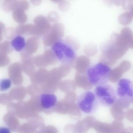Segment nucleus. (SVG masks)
<instances>
[{
    "mask_svg": "<svg viewBox=\"0 0 133 133\" xmlns=\"http://www.w3.org/2000/svg\"><path fill=\"white\" fill-rule=\"evenodd\" d=\"M26 42L24 38L21 35L15 37L11 41V45L17 52H21L26 46Z\"/></svg>",
    "mask_w": 133,
    "mask_h": 133,
    "instance_id": "nucleus-9",
    "label": "nucleus"
},
{
    "mask_svg": "<svg viewBox=\"0 0 133 133\" xmlns=\"http://www.w3.org/2000/svg\"><path fill=\"white\" fill-rule=\"evenodd\" d=\"M111 71L109 66L102 63H98L87 69V80L92 85L98 86L105 84L109 79Z\"/></svg>",
    "mask_w": 133,
    "mask_h": 133,
    "instance_id": "nucleus-3",
    "label": "nucleus"
},
{
    "mask_svg": "<svg viewBox=\"0 0 133 133\" xmlns=\"http://www.w3.org/2000/svg\"><path fill=\"white\" fill-rule=\"evenodd\" d=\"M129 48L133 49V37L129 44Z\"/></svg>",
    "mask_w": 133,
    "mask_h": 133,
    "instance_id": "nucleus-14",
    "label": "nucleus"
},
{
    "mask_svg": "<svg viewBox=\"0 0 133 133\" xmlns=\"http://www.w3.org/2000/svg\"><path fill=\"white\" fill-rule=\"evenodd\" d=\"M117 33L111 35L110 39L101 47L102 54L100 58L101 63L107 66H113L118 59L125 54L128 48L122 45L117 39Z\"/></svg>",
    "mask_w": 133,
    "mask_h": 133,
    "instance_id": "nucleus-1",
    "label": "nucleus"
},
{
    "mask_svg": "<svg viewBox=\"0 0 133 133\" xmlns=\"http://www.w3.org/2000/svg\"><path fill=\"white\" fill-rule=\"evenodd\" d=\"M39 99L41 107L45 110L55 107L58 102L57 97L52 93H43L39 96Z\"/></svg>",
    "mask_w": 133,
    "mask_h": 133,
    "instance_id": "nucleus-8",
    "label": "nucleus"
},
{
    "mask_svg": "<svg viewBox=\"0 0 133 133\" xmlns=\"http://www.w3.org/2000/svg\"><path fill=\"white\" fill-rule=\"evenodd\" d=\"M131 67V64L128 61L124 60L116 67L111 70L109 76L110 81H117L119 79L123 74L128 71Z\"/></svg>",
    "mask_w": 133,
    "mask_h": 133,
    "instance_id": "nucleus-7",
    "label": "nucleus"
},
{
    "mask_svg": "<svg viewBox=\"0 0 133 133\" xmlns=\"http://www.w3.org/2000/svg\"><path fill=\"white\" fill-rule=\"evenodd\" d=\"M95 94L99 103L103 106H112L116 100V92L109 85L105 84L97 86L95 89Z\"/></svg>",
    "mask_w": 133,
    "mask_h": 133,
    "instance_id": "nucleus-5",
    "label": "nucleus"
},
{
    "mask_svg": "<svg viewBox=\"0 0 133 133\" xmlns=\"http://www.w3.org/2000/svg\"><path fill=\"white\" fill-rule=\"evenodd\" d=\"M0 133H11L10 128L7 127H1L0 128Z\"/></svg>",
    "mask_w": 133,
    "mask_h": 133,
    "instance_id": "nucleus-13",
    "label": "nucleus"
},
{
    "mask_svg": "<svg viewBox=\"0 0 133 133\" xmlns=\"http://www.w3.org/2000/svg\"><path fill=\"white\" fill-rule=\"evenodd\" d=\"M122 6L123 8L126 10H130L131 8L133 5L132 1H122Z\"/></svg>",
    "mask_w": 133,
    "mask_h": 133,
    "instance_id": "nucleus-12",
    "label": "nucleus"
},
{
    "mask_svg": "<svg viewBox=\"0 0 133 133\" xmlns=\"http://www.w3.org/2000/svg\"><path fill=\"white\" fill-rule=\"evenodd\" d=\"M116 94L121 100L127 103L133 102V82L126 78L121 79L117 87Z\"/></svg>",
    "mask_w": 133,
    "mask_h": 133,
    "instance_id": "nucleus-6",
    "label": "nucleus"
},
{
    "mask_svg": "<svg viewBox=\"0 0 133 133\" xmlns=\"http://www.w3.org/2000/svg\"><path fill=\"white\" fill-rule=\"evenodd\" d=\"M133 18L129 12H126L119 16L118 21L120 24L123 25H127L131 23Z\"/></svg>",
    "mask_w": 133,
    "mask_h": 133,
    "instance_id": "nucleus-10",
    "label": "nucleus"
},
{
    "mask_svg": "<svg viewBox=\"0 0 133 133\" xmlns=\"http://www.w3.org/2000/svg\"><path fill=\"white\" fill-rule=\"evenodd\" d=\"M12 85V82L8 78L2 79L0 82V90L1 91H5L10 89Z\"/></svg>",
    "mask_w": 133,
    "mask_h": 133,
    "instance_id": "nucleus-11",
    "label": "nucleus"
},
{
    "mask_svg": "<svg viewBox=\"0 0 133 133\" xmlns=\"http://www.w3.org/2000/svg\"><path fill=\"white\" fill-rule=\"evenodd\" d=\"M99 103L95 93L86 91L79 96L77 100L78 109L84 113L91 114L98 109Z\"/></svg>",
    "mask_w": 133,
    "mask_h": 133,
    "instance_id": "nucleus-4",
    "label": "nucleus"
},
{
    "mask_svg": "<svg viewBox=\"0 0 133 133\" xmlns=\"http://www.w3.org/2000/svg\"><path fill=\"white\" fill-rule=\"evenodd\" d=\"M130 14L133 17V5H132V7L131 8L130 10V12H129Z\"/></svg>",
    "mask_w": 133,
    "mask_h": 133,
    "instance_id": "nucleus-15",
    "label": "nucleus"
},
{
    "mask_svg": "<svg viewBox=\"0 0 133 133\" xmlns=\"http://www.w3.org/2000/svg\"><path fill=\"white\" fill-rule=\"evenodd\" d=\"M52 50L61 63L65 64H71L75 62L77 57L76 50L67 41L58 40L54 43Z\"/></svg>",
    "mask_w": 133,
    "mask_h": 133,
    "instance_id": "nucleus-2",
    "label": "nucleus"
}]
</instances>
